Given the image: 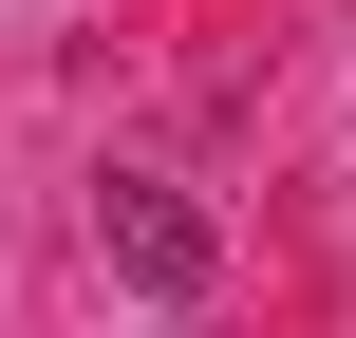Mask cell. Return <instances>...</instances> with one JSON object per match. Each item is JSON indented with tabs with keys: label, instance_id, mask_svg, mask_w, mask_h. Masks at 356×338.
I'll return each instance as SVG.
<instances>
[{
	"label": "cell",
	"instance_id": "1",
	"mask_svg": "<svg viewBox=\"0 0 356 338\" xmlns=\"http://www.w3.org/2000/svg\"><path fill=\"white\" fill-rule=\"evenodd\" d=\"M94 263H113L131 301H207V282H225V226H207L188 188L131 169V188H94Z\"/></svg>",
	"mask_w": 356,
	"mask_h": 338
}]
</instances>
